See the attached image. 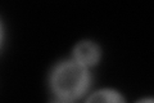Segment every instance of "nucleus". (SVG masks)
Here are the masks:
<instances>
[{
  "mask_svg": "<svg viewBox=\"0 0 154 103\" xmlns=\"http://www.w3.org/2000/svg\"><path fill=\"white\" fill-rule=\"evenodd\" d=\"M91 80L89 68L71 58L54 65L49 75V86L54 98L77 102L88 94Z\"/></svg>",
  "mask_w": 154,
  "mask_h": 103,
  "instance_id": "obj_1",
  "label": "nucleus"
},
{
  "mask_svg": "<svg viewBox=\"0 0 154 103\" xmlns=\"http://www.w3.org/2000/svg\"><path fill=\"white\" fill-rule=\"evenodd\" d=\"M100 58H102V49L95 41L91 40L79 41L72 50V60L89 70L98 65Z\"/></svg>",
  "mask_w": 154,
  "mask_h": 103,
  "instance_id": "obj_2",
  "label": "nucleus"
},
{
  "mask_svg": "<svg viewBox=\"0 0 154 103\" xmlns=\"http://www.w3.org/2000/svg\"><path fill=\"white\" fill-rule=\"evenodd\" d=\"M85 103H126V99L118 90L103 88L90 93L86 97Z\"/></svg>",
  "mask_w": 154,
  "mask_h": 103,
  "instance_id": "obj_3",
  "label": "nucleus"
},
{
  "mask_svg": "<svg viewBox=\"0 0 154 103\" xmlns=\"http://www.w3.org/2000/svg\"><path fill=\"white\" fill-rule=\"evenodd\" d=\"M136 103H154V98L153 97H146V98H141L139 99Z\"/></svg>",
  "mask_w": 154,
  "mask_h": 103,
  "instance_id": "obj_4",
  "label": "nucleus"
},
{
  "mask_svg": "<svg viewBox=\"0 0 154 103\" xmlns=\"http://www.w3.org/2000/svg\"><path fill=\"white\" fill-rule=\"evenodd\" d=\"M50 103H76V102H71V101H64V99H59V98H53V101Z\"/></svg>",
  "mask_w": 154,
  "mask_h": 103,
  "instance_id": "obj_5",
  "label": "nucleus"
}]
</instances>
